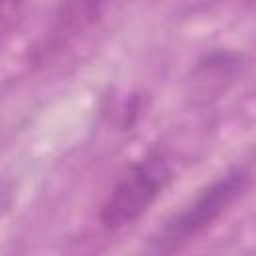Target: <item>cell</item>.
Returning a JSON list of instances; mask_svg holds the SVG:
<instances>
[{
  "label": "cell",
  "instance_id": "6da1fadb",
  "mask_svg": "<svg viewBox=\"0 0 256 256\" xmlns=\"http://www.w3.org/2000/svg\"><path fill=\"white\" fill-rule=\"evenodd\" d=\"M250 170L234 166L212 184L202 188L190 204L176 212L152 240L156 252H174L208 228H212L250 188Z\"/></svg>",
  "mask_w": 256,
  "mask_h": 256
},
{
  "label": "cell",
  "instance_id": "7a4b0ae2",
  "mask_svg": "<svg viewBox=\"0 0 256 256\" xmlns=\"http://www.w3.org/2000/svg\"><path fill=\"white\" fill-rule=\"evenodd\" d=\"M172 180V168L160 152L136 160L104 198L98 218L106 230H120L138 222Z\"/></svg>",
  "mask_w": 256,
  "mask_h": 256
},
{
  "label": "cell",
  "instance_id": "3957f363",
  "mask_svg": "<svg viewBox=\"0 0 256 256\" xmlns=\"http://www.w3.org/2000/svg\"><path fill=\"white\" fill-rule=\"evenodd\" d=\"M104 0H64L58 14V30L62 34L80 32L98 18Z\"/></svg>",
  "mask_w": 256,
  "mask_h": 256
},
{
  "label": "cell",
  "instance_id": "277c9868",
  "mask_svg": "<svg viewBox=\"0 0 256 256\" xmlns=\"http://www.w3.org/2000/svg\"><path fill=\"white\" fill-rule=\"evenodd\" d=\"M22 4L24 0H0V34L6 32L14 24L16 16L20 14Z\"/></svg>",
  "mask_w": 256,
  "mask_h": 256
}]
</instances>
